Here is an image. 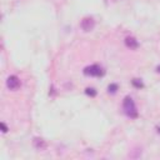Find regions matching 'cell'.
<instances>
[{
    "label": "cell",
    "mask_w": 160,
    "mask_h": 160,
    "mask_svg": "<svg viewBox=\"0 0 160 160\" xmlns=\"http://www.w3.org/2000/svg\"><path fill=\"white\" fill-rule=\"evenodd\" d=\"M158 131H159V133H160V128H158Z\"/></svg>",
    "instance_id": "obj_12"
},
{
    "label": "cell",
    "mask_w": 160,
    "mask_h": 160,
    "mask_svg": "<svg viewBox=\"0 0 160 160\" xmlns=\"http://www.w3.org/2000/svg\"><path fill=\"white\" fill-rule=\"evenodd\" d=\"M34 145H35L36 149H44L45 148V143L43 139H34Z\"/></svg>",
    "instance_id": "obj_6"
},
{
    "label": "cell",
    "mask_w": 160,
    "mask_h": 160,
    "mask_svg": "<svg viewBox=\"0 0 160 160\" xmlns=\"http://www.w3.org/2000/svg\"><path fill=\"white\" fill-rule=\"evenodd\" d=\"M118 91V84H110L108 86V93L109 94H115Z\"/></svg>",
    "instance_id": "obj_7"
},
{
    "label": "cell",
    "mask_w": 160,
    "mask_h": 160,
    "mask_svg": "<svg viewBox=\"0 0 160 160\" xmlns=\"http://www.w3.org/2000/svg\"><path fill=\"white\" fill-rule=\"evenodd\" d=\"M131 83H133V85H134L135 88H139V89L144 86L143 81H142V80H139V79H133V80H131Z\"/></svg>",
    "instance_id": "obj_9"
},
{
    "label": "cell",
    "mask_w": 160,
    "mask_h": 160,
    "mask_svg": "<svg viewBox=\"0 0 160 160\" xmlns=\"http://www.w3.org/2000/svg\"><path fill=\"white\" fill-rule=\"evenodd\" d=\"M84 74L89 75V77H103V75H104V70H103V68L100 65L94 64V65L86 66L85 69H84Z\"/></svg>",
    "instance_id": "obj_2"
},
{
    "label": "cell",
    "mask_w": 160,
    "mask_h": 160,
    "mask_svg": "<svg viewBox=\"0 0 160 160\" xmlns=\"http://www.w3.org/2000/svg\"><path fill=\"white\" fill-rule=\"evenodd\" d=\"M123 108H124L125 114H126L129 118H131V119L138 118V109H136L134 100H133L130 96H125L124 101H123Z\"/></svg>",
    "instance_id": "obj_1"
},
{
    "label": "cell",
    "mask_w": 160,
    "mask_h": 160,
    "mask_svg": "<svg viewBox=\"0 0 160 160\" xmlns=\"http://www.w3.org/2000/svg\"><path fill=\"white\" fill-rule=\"evenodd\" d=\"M21 85V81L16 75H10L9 78L6 79V86L9 90H18Z\"/></svg>",
    "instance_id": "obj_3"
},
{
    "label": "cell",
    "mask_w": 160,
    "mask_h": 160,
    "mask_svg": "<svg viewBox=\"0 0 160 160\" xmlns=\"http://www.w3.org/2000/svg\"><path fill=\"white\" fill-rule=\"evenodd\" d=\"M85 94L89 95V96H91V98H94L95 95H96V90H95L94 88H86V89H85Z\"/></svg>",
    "instance_id": "obj_8"
},
{
    "label": "cell",
    "mask_w": 160,
    "mask_h": 160,
    "mask_svg": "<svg viewBox=\"0 0 160 160\" xmlns=\"http://www.w3.org/2000/svg\"><path fill=\"white\" fill-rule=\"evenodd\" d=\"M125 45H126L129 49H131V50H135V49L139 48L138 40H136L135 38H133V36H128L126 39H125Z\"/></svg>",
    "instance_id": "obj_5"
},
{
    "label": "cell",
    "mask_w": 160,
    "mask_h": 160,
    "mask_svg": "<svg viewBox=\"0 0 160 160\" xmlns=\"http://www.w3.org/2000/svg\"><path fill=\"white\" fill-rule=\"evenodd\" d=\"M1 128H3V133H6L8 131V126L5 125V123H1Z\"/></svg>",
    "instance_id": "obj_10"
},
{
    "label": "cell",
    "mask_w": 160,
    "mask_h": 160,
    "mask_svg": "<svg viewBox=\"0 0 160 160\" xmlns=\"http://www.w3.org/2000/svg\"><path fill=\"white\" fill-rule=\"evenodd\" d=\"M157 71H158V73L160 74V65H158V68H157Z\"/></svg>",
    "instance_id": "obj_11"
},
{
    "label": "cell",
    "mask_w": 160,
    "mask_h": 160,
    "mask_svg": "<svg viewBox=\"0 0 160 160\" xmlns=\"http://www.w3.org/2000/svg\"><path fill=\"white\" fill-rule=\"evenodd\" d=\"M80 26L84 31H91L95 28V20L93 18H84L80 23Z\"/></svg>",
    "instance_id": "obj_4"
}]
</instances>
